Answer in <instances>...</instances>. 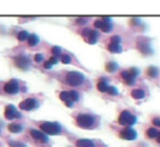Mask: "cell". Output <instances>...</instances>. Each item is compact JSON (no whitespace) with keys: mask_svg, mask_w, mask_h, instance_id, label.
<instances>
[{"mask_svg":"<svg viewBox=\"0 0 160 147\" xmlns=\"http://www.w3.org/2000/svg\"><path fill=\"white\" fill-rule=\"evenodd\" d=\"M77 124L82 129H92L95 125V116L81 113L77 116Z\"/></svg>","mask_w":160,"mask_h":147,"instance_id":"1","label":"cell"},{"mask_svg":"<svg viewBox=\"0 0 160 147\" xmlns=\"http://www.w3.org/2000/svg\"><path fill=\"white\" fill-rule=\"evenodd\" d=\"M41 130L48 135H58L61 132V126L57 122H45L41 124Z\"/></svg>","mask_w":160,"mask_h":147,"instance_id":"2","label":"cell"},{"mask_svg":"<svg viewBox=\"0 0 160 147\" xmlns=\"http://www.w3.org/2000/svg\"><path fill=\"white\" fill-rule=\"evenodd\" d=\"M84 81V76L79 71H70L66 76V82L70 86H80Z\"/></svg>","mask_w":160,"mask_h":147,"instance_id":"3","label":"cell"},{"mask_svg":"<svg viewBox=\"0 0 160 147\" xmlns=\"http://www.w3.org/2000/svg\"><path fill=\"white\" fill-rule=\"evenodd\" d=\"M136 116L135 115H133L129 111H123L120 115V118H118V122H120V124L121 125H133V124H135L136 123Z\"/></svg>","mask_w":160,"mask_h":147,"instance_id":"4","label":"cell"},{"mask_svg":"<svg viewBox=\"0 0 160 147\" xmlns=\"http://www.w3.org/2000/svg\"><path fill=\"white\" fill-rule=\"evenodd\" d=\"M137 75H138L137 68H131L129 70H125L121 72V77L123 78V80L126 82L127 85H129V86H132V85L135 83Z\"/></svg>","mask_w":160,"mask_h":147,"instance_id":"5","label":"cell"},{"mask_svg":"<svg viewBox=\"0 0 160 147\" xmlns=\"http://www.w3.org/2000/svg\"><path fill=\"white\" fill-rule=\"evenodd\" d=\"M94 27L97 29H100L101 31L108 33L111 32L112 30V23H111L110 18H102V19H98L94 22Z\"/></svg>","mask_w":160,"mask_h":147,"instance_id":"6","label":"cell"},{"mask_svg":"<svg viewBox=\"0 0 160 147\" xmlns=\"http://www.w3.org/2000/svg\"><path fill=\"white\" fill-rule=\"evenodd\" d=\"M39 101L34 98L25 99V100H23L22 102L19 104L20 109L24 110V111H32V110L39 108Z\"/></svg>","mask_w":160,"mask_h":147,"instance_id":"7","label":"cell"},{"mask_svg":"<svg viewBox=\"0 0 160 147\" xmlns=\"http://www.w3.org/2000/svg\"><path fill=\"white\" fill-rule=\"evenodd\" d=\"M14 64L17 67H19L20 69L22 70H28L30 65H31V60L29 58L28 56L25 55H20V56H17L14 58Z\"/></svg>","mask_w":160,"mask_h":147,"instance_id":"8","label":"cell"},{"mask_svg":"<svg viewBox=\"0 0 160 147\" xmlns=\"http://www.w3.org/2000/svg\"><path fill=\"white\" fill-rule=\"evenodd\" d=\"M5 92L9 93V94H16L19 92L20 90V86H19V81L17 79H11L10 81H8L3 87Z\"/></svg>","mask_w":160,"mask_h":147,"instance_id":"9","label":"cell"},{"mask_svg":"<svg viewBox=\"0 0 160 147\" xmlns=\"http://www.w3.org/2000/svg\"><path fill=\"white\" fill-rule=\"evenodd\" d=\"M82 36L87 41L89 44H95L98 38H99V33L94 30H90V29H84L82 31Z\"/></svg>","mask_w":160,"mask_h":147,"instance_id":"10","label":"cell"},{"mask_svg":"<svg viewBox=\"0 0 160 147\" xmlns=\"http://www.w3.org/2000/svg\"><path fill=\"white\" fill-rule=\"evenodd\" d=\"M109 51L111 53H121L122 46H121V38L114 35L111 38V42L109 44Z\"/></svg>","mask_w":160,"mask_h":147,"instance_id":"11","label":"cell"},{"mask_svg":"<svg viewBox=\"0 0 160 147\" xmlns=\"http://www.w3.org/2000/svg\"><path fill=\"white\" fill-rule=\"evenodd\" d=\"M5 116H6V119H8V120H13L16 118L20 119L21 118V113L18 112L14 105L8 104L6 107V110H5Z\"/></svg>","mask_w":160,"mask_h":147,"instance_id":"12","label":"cell"},{"mask_svg":"<svg viewBox=\"0 0 160 147\" xmlns=\"http://www.w3.org/2000/svg\"><path fill=\"white\" fill-rule=\"evenodd\" d=\"M120 137L122 139H126V141H133L137 137V133L135 130H133L132 127H126L120 133Z\"/></svg>","mask_w":160,"mask_h":147,"instance_id":"13","label":"cell"},{"mask_svg":"<svg viewBox=\"0 0 160 147\" xmlns=\"http://www.w3.org/2000/svg\"><path fill=\"white\" fill-rule=\"evenodd\" d=\"M138 49L145 55H150L153 53V49L150 47V43L149 42H145L144 40H139L137 43Z\"/></svg>","mask_w":160,"mask_h":147,"instance_id":"14","label":"cell"},{"mask_svg":"<svg viewBox=\"0 0 160 147\" xmlns=\"http://www.w3.org/2000/svg\"><path fill=\"white\" fill-rule=\"evenodd\" d=\"M31 135H32V137H33L34 139H36L39 142L48 143V141H50L46 134H44L43 132L41 131H37V130H31Z\"/></svg>","mask_w":160,"mask_h":147,"instance_id":"15","label":"cell"},{"mask_svg":"<svg viewBox=\"0 0 160 147\" xmlns=\"http://www.w3.org/2000/svg\"><path fill=\"white\" fill-rule=\"evenodd\" d=\"M61 99L66 103V105L68 108H72L74 102L70 100V96H69V91H63L61 93Z\"/></svg>","mask_w":160,"mask_h":147,"instance_id":"16","label":"cell"},{"mask_svg":"<svg viewBox=\"0 0 160 147\" xmlns=\"http://www.w3.org/2000/svg\"><path fill=\"white\" fill-rule=\"evenodd\" d=\"M76 145H77V147H95V144H94L93 141L86 139V138L79 139Z\"/></svg>","mask_w":160,"mask_h":147,"instance_id":"17","label":"cell"},{"mask_svg":"<svg viewBox=\"0 0 160 147\" xmlns=\"http://www.w3.org/2000/svg\"><path fill=\"white\" fill-rule=\"evenodd\" d=\"M109 85H108V82H106V80H105L104 78H102L101 80H100V82L98 83V90L99 91H101V92H106L108 91V89H109Z\"/></svg>","mask_w":160,"mask_h":147,"instance_id":"18","label":"cell"},{"mask_svg":"<svg viewBox=\"0 0 160 147\" xmlns=\"http://www.w3.org/2000/svg\"><path fill=\"white\" fill-rule=\"evenodd\" d=\"M8 129H9V131L11 132V133H20V132H22V130H23L22 125L18 124V123H11Z\"/></svg>","mask_w":160,"mask_h":147,"instance_id":"19","label":"cell"},{"mask_svg":"<svg viewBox=\"0 0 160 147\" xmlns=\"http://www.w3.org/2000/svg\"><path fill=\"white\" fill-rule=\"evenodd\" d=\"M39 42V38L36 34H31L28 38V44L30 46H35V45H37Z\"/></svg>","mask_w":160,"mask_h":147,"instance_id":"20","label":"cell"},{"mask_svg":"<svg viewBox=\"0 0 160 147\" xmlns=\"http://www.w3.org/2000/svg\"><path fill=\"white\" fill-rule=\"evenodd\" d=\"M132 97L134 99H143L145 97V92L142 89H135L132 91Z\"/></svg>","mask_w":160,"mask_h":147,"instance_id":"21","label":"cell"},{"mask_svg":"<svg viewBox=\"0 0 160 147\" xmlns=\"http://www.w3.org/2000/svg\"><path fill=\"white\" fill-rule=\"evenodd\" d=\"M147 74H148L149 77H151V78H156V77L159 75V70H158V68L157 67H153V66H150L148 68V70H147Z\"/></svg>","mask_w":160,"mask_h":147,"instance_id":"22","label":"cell"},{"mask_svg":"<svg viewBox=\"0 0 160 147\" xmlns=\"http://www.w3.org/2000/svg\"><path fill=\"white\" fill-rule=\"evenodd\" d=\"M117 64H116L115 62H109L106 66H105V68H106V70L110 71V72H113V71H115L117 69Z\"/></svg>","mask_w":160,"mask_h":147,"instance_id":"23","label":"cell"},{"mask_svg":"<svg viewBox=\"0 0 160 147\" xmlns=\"http://www.w3.org/2000/svg\"><path fill=\"white\" fill-rule=\"evenodd\" d=\"M158 134H159V132L157 129H155V127H150L148 129V131H147V135L148 137L150 138H156V137H158Z\"/></svg>","mask_w":160,"mask_h":147,"instance_id":"24","label":"cell"},{"mask_svg":"<svg viewBox=\"0 0 160 147\" xmlns=\"http://www.w3.org/2000/svg\"><path fill=\"white\" fill-rule=\"evenodd\" d=\"M69 96H70V100H71L72 102H76V101L79 100V92L76 91V90L69 91Z\"/></svg>","mask_w":160,"mask_h":147,"instance_id":"25","label":"cell"},{"mask_svg":"<svg viewBox=\"0 0 160 147\" xmlns=\"http://www.w3.org/2000/svg\"><path fill=\"white\" fill-rule=\"evenodd\" d=\"M29 36H30V34L27 31H21V32H19V34H18V40L19 41H25V40L29 38Z\"/></svg>","mask_w":160,"mask_h":147,"instance_id":"26","label":"cell"},{"mask_svg":"<svg viewBox=\"0 0 160 147\" xmlns=\"http://www.w3.org/2000/svg\"><path fill=\"white\" fill-rule=\"evenodd\" d=\"M9 146L10 147H27V145L21 142H17V141H10V142H9Z\"/></svg>","mask_w":160,"mask_h":147,"instance_id":"27","label":"cell"},{"mask_svg":"<svg viewBox=\"0 0 160 147\" xmlns=\"http://www.w3.org/2000/svg\"><path fill=\"white\" fill-rule=\"evenodd\" d=\"M52 53H53V55H54L55 57L58 58V56H61V47H58V46H54V47L52 49Z\"/></svg>","mask_w":160,"mask_h":147,"instance_id":"28","label":"cell"},{"mask_svg":"<svg viewBox=\"0 0 160 147\" xmlns=\"http://www.w3.org/2000/svg\"><path fill=\"white\" fill-rule=\"evenodd\" d=\"M61 62H63L64 64H70V63H71V58H70L69 55H63V56H61Z\"/></svg>","mask_w":160,"mask_h":147,"instance_id":"29","label":"cell"},{"mask_svg":"<svg viewBox=\"0 0 160 147\" xmlns=\"http://www.w3.org/2000/svg\"><path fill=\"white\" fill-rule=\"evenodd\" d=\"M34 60H35L36 63H41V62L44 60V56L42 54H36L35 55V57H34Z\"/></svg>","mask_w":160,"mask_h":147,"instance_id":"30","label":"cell"},{"mask_svg":"<svg viewBox=\"0 0 160 147\" xmlns=\"http://www.w3.org/2000/svg\"><path fill=\"white\" fill-rule=\"evenodd\" d=\"M108 92L110 93V94H112V96H115V94H117V90L114 87H109Z\"/></svg>","mask_w":160,"mask_h":147,"instance_id":"31","label":"cell"},{"mask_svg":"<svg viewBox=\"0 0 160 147\" xmlns=\"http://www.w3.org/2000/svg\"><path fill=\"white\" fill-rule=\"evenodd\" d=\"M48 62H50L52 65H54V64H57V63H58V58L55 57V56H53V57H50Z\"/></svg>","mask_w":160,"mask_h":147,"instance_id":"32","label":"cell"},{"mask_svg":"<svg viewBox=\"0 0 160 147\" xmlns=\"http://www.w3.org/2000/svg\"><path fill=\"white\" fill-rule=\"evenodd\" d=\"M45 68H47V69H50V68H52V64H50V62H48V60H47V62H46V63H45Z\"/></svg>","mask_w":160,"mask_h":147,"instance_id":"33","label":"cell"},{"mask_svg":"<svg viewBox=\"0 0 160 147\" xmlns=\"http://www.w3.org/2000/svg\"><path fill=\"white\" fill-rule=\"evenodd\" d=\"M154 124L155 125H157V126H160V119H155Z\"/></svg>","mask_w":160,"mask_h":147,"instance_id":"34","label":"cell"},{"mask_svg":"<svg viewBox=\"0 0 160 147\" xmlns=\"http://www.w3.org/2000/svg\"><path fill=\"white\" fill-rule=\"evenodd\" d=\"M157 138H158V139H157L158 143H160V132H159V134H158V137H157Z\"/></svg>","mask_w":160,"mask_h":147,"instance_id":"35","label":"cell"}]
</instances>
